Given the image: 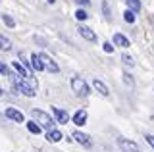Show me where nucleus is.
I'll list each match as a JSON object with an SVG mask.
<instances>
[{"label": "nucleus", "mask_w": 154, "mask_h": 152, "mask_svg": "<svg viewBox=\"0 0 154 152\" xmlns=\"http://www.w3.org/2000/svg\"><path fill=\"white\" fill-rule=\"evenodd\" d=\"M93 87H94L100 94H102V96H108V94H110L108 87H106V83H104V81H100V79H94V81H93Z\"/></svg>", "instance_id": "11"}, {"label": "nucleus", "mask_w": 154, "mask_h": 152, "mask_svg": "<svg viewBox=\"0 0 154 152\" xmlns=\"http://www.w3.org/2000/svg\"><path fill=\"white\" fill-rule=\"evenodd\" d=\"M12 81H14V87H16L17 93L25 94V96H35V94H37V87H35V83H33V81L27 83L25 79H21V75H14Z\"/></svg>", "instance_id": "1"}, {"label": "nucleus", "mask_w": 154, "mask_h": 152, "mask_svg": "<svg viewBox=\"0 0 154 152\" xmlns=\"http://www.w3.org/2000/svg\"><path fill=\"white\" fill-rule=\"evenodd\" d=\"M123 20H125V23H133L135 21V12L133 10H127L123 14Z\"/></svg>", "instance_id": "20"}, {"label": "nucleus", "mask_w": 154, "mask_h": 152, "mask_svg": "<svg viewBox=\"0 0 154 152\" xmlns=\"http://www.w3.org/2000/svg\"><path fill=\"white\" fill-rule=\"evenodd\" d=\"M46 141L48 142H60L62 141V133L58 131V129H50L46 133Z\"/></svg>", "instance_id": "14"}, {"label": "nucleus", "mask_w": 154, "mask_h": 152, "mask_svg": "<svg viewBox=\"0 0 154 152\" xmlns=\"http://www.w3.org/2000/svg\"><path fill=\"white\" fill-rule=\"evenodd\" d=\"M102 48H104V52H108V54H112V52H114L112 42H104V44H102Z\"/></svg>", "instance_id": "26"}, {"label": "nucleus", "mask_w": 154, "mask_h": 152, "mask_svg": "<svg viewBox=\"0 0 154 152\" xmlns=\"http://www.w3.org/2000/svg\"><path fill=\"white\" fill-rule=\"evenodd\" d=\"M102 12H104V17H106V20H110V6H108V2H106V0L102 2Z\"/></svg>", "instance_id": "25"}, {"label": "nucleus", "mask_w": 154, "mask_h": 152, "mask_svg": "<svg viewBox=\"0 0 154 152\" xmlns=\"http://www.w3.org/2000/svg\"><path fill=\"white\" fill-rule=\"evenodd\" d=\"M77 31H79V35L83 37L85 41H89V42H94V41H96V35L93 33V29H89V27L79 25V27H77Z\"/></svg>", "instance_id": "8"}, {"label": "nucleus", "mask_w": 154, "mask_h": 152, "mask_svg": "<svg viewBox=\"0 0 154 152\" xmlns=\"http://www.w3.org/2000/svg\"><path fill=\"white\" fill-rule=\"evenodd\" d=\"M0 48H2V50H10V48H12V44H10V41H8V39H6L4 35H0Z\"/></svg>", "instance_id": "19"}, {"label": "nucleus", "mask_w": 154, "mask_h": 152, "mask_svg": "<svg viewBox=\"0 0 154 152\" xmlns=\"http://www.w3.org/2000/svg\"><path fill=\"white\" fill-rule=\"evenodd\" d=\"M71 89H73V93L77 94V96H89V85L85 83V79L81 77H73L71 79Z\"/></svg>", "instance_id": "3"}, {"label": "nucleus", "mask_w": 154, "mask_h": 152, "mask_svg": "<svg viewBox=\"0 0 154 152\" xmlns=\"http://www.w3.org/2000/svg\"><path fill=\"white\" fill-rule=\"evenodd\" d=\"M75 17H77L79 21H85L87 17H89V14H87L85 10H77V12H75Z\"/></svg>", "instance_id": "23"}, {"label": "nucleus", "mask_w": 154, "mask_h": 152, "mask_svg": "<svg viewBox=\"0 0 154 152\" xmlns=\"http://www.w3.org/2000/svg\"><path fill=\"white\" fill-rule=\"evenodd\" d=\"M46 2H48V4H54V2H56V0H46Z\"/></svg>", "instance_id": "29"}, {"label": "nucleus", "mask_w": 154, "mask_h": 152, "mask_svg": "<svg viewBox=\"0 0 154 152\" xmlns=\"http://www.w3.org/2000/svg\"><path fill=\"white\" fill-rule=\"evenodd\" d=\"M144 139H146V142L154 148V135H144Z\"/></svg>", "instance_id": "27"}, {"label": "nucleus", "mask_w": 154, "mask_h": 152, "mask_svg": "<svg viewBox=\"0 0 154 152\" xmlns=\"http://www.w3.org/2000/svg\"><path fill=\"white\" fill-rule=\"evenodd\" d=\"M38 58H41V62H42V65H45V69H46V71H52V73L60 71L58 64H56V62L50 58V56H46V54H38Z\"/></svg>", "instance_id": "5"}, {"label": "nucleus", "mask_w": 154, "mask_h": 152, "mask_svg": "<svg viewBox=\"0 0 154 152\" xmlns=\"http://www.w3.org/2000/svg\"><path fill=\"white\" fill-rule=\"evenodd\" d=\"M73 123L75 125H85L87 123V112L85 110H77L73 116Z\"/></svg>", "instance_id": "13"}, {"label": "nucleus", "mask_w": 154, "mask_h": 152, "mask_svg": "<svg viewBox=\"0 0 154 152\" xmlns=\"http://www.w3.org/2000/svg\"><path fill=\"white\" fill-rule=\"evenodd\" d=\"M6 117H10V120L17 121V123H23L25 121V117H23V114L16 110V108H6Z\"/></svg>", "instance_id": "9"}, {"label": "nucleus", "mask_w": 154, "mask_h": 152, "mask_svg": "<svg viewBox=\"0 0 154 152\" xmlns=\"http://www.w3.org/2000/svg\"><path fill=\"white\" fill-rule=\"evenodd\" d=\"M75 2H77V4H89L91 0H75Z\"/></svg>", "instance_id": "28"}, {"label": "nucleus", "mask_w": 154, "mask_h": 152, "mask_svg": "<svg viewBox=\"0 0 154 152\" xmlns=\"http://www.w3.org/2000/svg\"><path fill=\"white\" fill-rule=\"evenodd\" d=\"M0 73L2 75H8V77H14V73H12V69L8 68L6 64H4V62H0Z\"/></svg>", "instance_id": "18"}, {"label": "nucleus", "mask_w": 154, "mask_h": 152, "mask_svg": "<svg viewBox=\"0 0 154 152\" xmlns=\"http://www.w3.org/2000/svg\"><path fill=\"white\" fill-rule=\"evenodd\" d=\"M27 129L33 133V135H38L41 133V125H37V121H27Z\"/></svg>", "instance_id": "17"}, {"label": "nucleus", "mask_w": 154, "mask_h": 152, "mask_svg": "<svg viewBox=\"0 0 154 152\" xmlns=\"http://www.w3.org/2000/svg\"><path fill=\"white\" fill-rule=\"evenodd\" d=\"M114 44L116 46H122V48H127V46H129V39H127V37H123L122 33H116V35H114Z\"/></svg>", "instance_id": "12"}, {"label": "nucleus", "mask_w": 154, "mask_h": 152, "mask_svg": "<svg viewBox=\"0 0 154 152\" xmlns=\"http://www.w3.org/2000/svg\"><path fill=\"white\" fill-rule=\"evenodd\" d=\"M123 81H125V85H129V87H135V81H133V77L127 73V71L123 73Z\"/></svg>", "instance_id": "24"}, {"label": "nucleus", "mask_w": 154, "mask_h": 152, "mask_svg": "<svg viewBox=\"0 0 154 152\" xmlns=\"http://www.w3.org/2000/svg\"><path fill=\"white\" fill-rule=\"evenodd\" d=\"M125 2H127L129 10H133V12H139V10H141V0H125Z\"/></svg>", "instance_id": "16"}, {"label": "nucleus", "mask_w": 154, "mask_h": 152, "mask_svg": "<svg viewBox=\"0 0 154 152\" xmlns=\"http://www.w3.org/2000/svg\"><path fill=\"white\" fill-rule=\"evenodd\" d=\"M122 62H123L125 65H129V68H133V65H135V60H133L129 54H123V56H122Z\"/></svg>", "instance_id": "21"}, {"label": "nucleus", "mask_w": 154, "mask_h": 152, "mask_svg": "<svg viewBox=\"0 0 154 152\" xmlns=\"http://www.w3.org/2000/svg\"><path fill=\"white\" fill-rule=\"evenodd\" d=\"M2 21L6 23L8 27H16V21H14V17H12V16H6V14H4V16H2Z\"/></svg>", "instance_id": "22"}, {"label": "nucleus", "mask_w": 154, "mask_h": 152, "mask_svg": "<svg viewBox=\"0 0 154 152\" xmlns=\"http://www.w3.org/2000/svg\"><path fill=\"white\" fill-rule=\"evenodd\" d=\"M52 114L56 116L58 123H67L69 121V114H67L66 110H62V108H52Z\"/></svg>", "instance_id": "10"}, {"label": "nucleus", "mask_w": 154, "mask_h": 152, "mask_svg": "<svg viewBox=\"0 0 154 152\" xmlns=\"http://www.w3.org/2000/svg\"><path fill=\"white\" fill-rule=\"evenodd\" d=\"M14 69L17 71V75H21V77H25V79H31L33 77V71H31L29 64L23 58H21V62H14Z\"/></svg>", "instance_id": "4"}, {"label": "nucleus", "mask_w": 154, "mask_h": 152, "mask_svg": "<svg viewBox=\"0 0 154 152\" xmlns=\"http://www.w3.org/2000/svg\"><path fill=\"white\" fill-rule=\"evenodd\" d=\"M118 144H119V148H122L123 152H141V148H139V144H137V142H133V141L119 139V141H118Z\"/></svg>", "instance_id": "6"}, {"label": "nucleus", "mask_w": 154, "mask_h": 152, "mask_svg": "<svg viewBox=\"0 0 154 152\" xmlns=\"http://www.w3.org/2000/svg\"><path fill=\"white\" fill-rule=\"evenodd\" d=\"M0 96H2V89H0Z\"/></svg>", "instance_id": "30"}, {"label": "nucleus", "mask_w": 154, "mask_h": 152, "mask_svg": "<svg viewBox=\"0 0 154 152\" xmlns=\"http://www.w3.org/2000/svg\"><path fill=\"white\" fill-rule=\"evenodd\" d=\"M31 116H33V121L41 123V127H46V129H54V121H52V117L48 116L46 112L42 110H31Z\"/></svg>", "instance_id": "2"}, {"label": "nucleus", "mask_w": 154, "mask_h": 152, "mask_svg": "<svg viewBox=\"0 0 154 152\" xmlns=\"http://www.w3.org/2000/svg\"><path fill=\"white\" fill-rule=\"evenodd\" d=\"M73 139L79 142V144H83L85 148H91L93 146V141H91V137L87 135V133H81V131H73Z\"/></svg>", "instance_id": "7"}, {"label": "nucleus", "mask_w": 154, "mask_h": 152, "mask_svg": "<svg viewBox=\"0 0 154 152\" xmlns=\"http://www.w3.org/2000/svg\"><path fill=\"white\" fill-rule=\"evenodd\" d=\"M31 68L35 69V71H42V69H45V65H42V62H41V58H38V54H33V56H31Z\"/></svg>", "instance_id": "15"}]
</instances>
